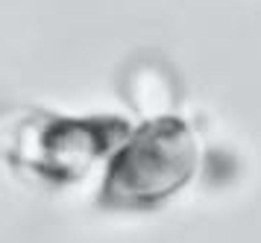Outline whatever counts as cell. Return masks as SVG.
Instances as JSON below:
<instances>
[{
  "instance_id": "obj_1",
  "label": "cell",
  "mask_w": 261,
  "mask_h": 243,
  "mask_svg": "<svg viewBox=\"0 0 261 243\" xmlns=\"http://www.w3.org/2000/svg\"><path fill=\"white\" fill-rule=\"evenodd\" d=\"M197 167V141L185 120L144 123L118 147L109 164L100 202L118 211H147L185 185Z\"/></svg>"
},
{
  "instance_id": "obj_2",
  "label": "cell",
  "mask_w": 261,
  "mask_h": 243,
  "mask_svg": "<svg viewBox=\"0 0 261 243\" xmlns=\"http://www.w3.org/2000/svg\"><path fill=\"white\" fill-rule=\"evenodd\" d=\"M123 135L126 126L112 120H68L47 112H24L0 120V152L18 167L71 182Z\"/></svg>"
},
{
  "instance_id": "obj_3",
  "label": "cell",
  "mask_w": 261,
  "mask_h": 243,
  "mask_svg": "<svg viewBox=\"0 0 261 243\" xmlns=\"http://www.w3.org/2000/svg\"><path fill=\"white\" fill-rule=\"evenodd\" d=\"M120 91L129 109L144 123L176 117L182 103V82L170 62L155 53H135L123 65L120 73Z\"/></svg>"
}]
</instances>
